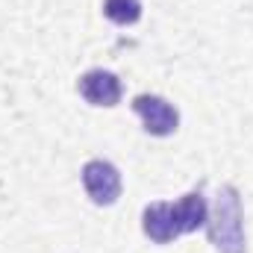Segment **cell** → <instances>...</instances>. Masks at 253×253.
Here are the masks:
<instances>
[{"mask_svg": "<svg viewBox=\"0 0 253 253\" xmlns=\"http://www.w3.org/2000/svg\"><path fill=\"white\" fill-rule=\"evenodd\" d=\"M206 218H209L206 197L200 191H189L177 203H165V200L147 203L141 212V230L150 242L171 245L174 239L206 227Z\"/></svg>", "mask_w": 253, "mask_h": 253, "instance_id": "1", "label": "cell"}, {"mask_svg": "<svg viewBox=\"0 0 253 253\" xmlns=\"http://www.w3.org/2000/svg\"><path fill=\"white\" fill-rule=\"evenodd\" d=\"M209 242L218 253H245V221H242V197L236 186H224L218 191L209 218H206Z\"/></svg>", "mask_w": 253, "mask_h": 253, "instance_id": "2", "label": "cell"}, {"mask_svg": "<svg viewBox=\"0 0 253 253\" xmlns=\"http://www.w3.org/2000/svg\"><path fill=\"white\" fill-rule=\"evenodd\" d=\"M83 189L94 206H112L121 197V171L106 159H88L83 165Z\"/></svg>", "mask_w": 253, "mask_h": 253, "instance_id": "3", "label": "cell"}, {"mask_svg": "<svg viewBox=\"0 0 253 253\" xmlns=\"http://www.w3.org/2000/svg\"><path fill=\"white\" fill-rule=\"evenodd\" d=\"M132 109L135 115L141 118L144 129L156 138H165V135H174L177 126H180V112L174 103H168L165 97L159 94H138L132 97Z\"/></svg>", "mask_w": 253, "mask_h": 253, "instance_id": "4", "label": "cell"}, {"mask_svg": "<svg viewBox=\"0 0 253 253\" xmlns=\"http://www.w3.org/2000/svg\"><path fill=\"white\" fill-rule=\"evenodd\" d=\"M80 94L91 103V106H118L121 103V80L112 74V71H103V68H94V71H85L77 83Z\"/></svg>", "mask_w": 253, "mask_h": 253, "instance_id": "5", "label": "cell"}, {"mask_svg": "<svg viewBox=\"0 0 253 253\" xmlns=\"http://www.w3.org/2000/svg\"><path fill=\"white\" fill-rule=\"evenodd\" d=\"M103 15L118 27H129L141 18V0H103Z\"/></svg>", "mask_w": 253, "mask_h": 253, "instance_id": "6", "label": "cell"}]
</instances>
